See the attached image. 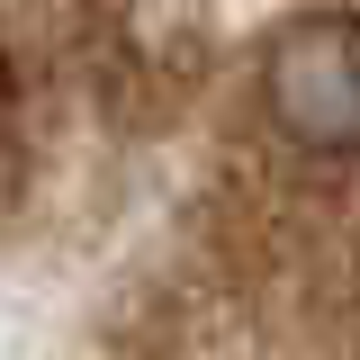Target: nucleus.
Here are the masks:
<instances>
[{
  "mask_svg": "<svg viewBox=\"0 0 360 360\" xmlns=\"http://www.w3.org/2000/svg\"><path fill=\"white\" fill-rule=\"evenodd\" d=\"M262 108L307 153H360V18H288L262 45Z\"/></svg>",
  "mask_w": 360,
  "mask_h": 360,
  "instance_id": "nucleus-1",
  "label": "nucleus"
}]
</instances>
